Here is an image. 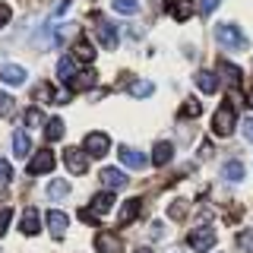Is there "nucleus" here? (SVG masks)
<instances>
[{
	"label": "nucleus",
	"mask_w": 253,
	"mask_h": 253,
	"mask_svg": "<svg viewBox=\"0 0 253 253\" xmlns=\"http://www.w3.org/2000/svg\"><path fill=\"white\" fill-rule=\"evenodd\" d=\"M215 42L221 47H228V51H247V38H244V32L234 26V22H218L215 26Z\"/></svg>",
	"instance_id": "obj_1"
},
{
	"label": "nucleus",
	"mask_w": 253,
	"mask_h": 253,
	"mask_svg": "<svg viewBox=\"0 0 253 253\" xmlns=\"http://www.w3.org/2000/svg\"><path fill=\"white\" fill-rule=\"evenodd\" d=\"M234 124H237L234 108L221 105L215 111V117H212V133H215V136H231V133H234Z\"/></svg>",
	"instance_id": "obj_2"
},
{
	"label": "nucleus",
	"mask_w": 253,
	"mask_h": 253,
	"mask_svg": "<svg viewBox=\"0 0 253 253\" xmlns=\"http://www.w3.org/2000/svg\"><path fill=\"white\" fill-rule=\"evenodd\" d=\"M83 149H85V155H92V158H105L108 149H111L108 133H89L85 142H83Z\"/></svg>",
	"instance_id": "obj_3"
},
{
	"label": "nucleus",
	"mask_w": 253,
	"mask_h": 253,
	"mask_svg": "<svg viewBox=\"0 0 253 253\" xmlns=\"http://www.w3.org/2000/svg\"><path fill=\"white\" fill-rule=\"evenodd\" d=\"M95 250H98V253H124V241H121V234H114V231H101V234H95Z\"/></svg>",
	"instance_id": "obj_4"
},
{
	"label": "nucleus",
	"mask_w": 253,
	"mask_h": 253,
	"mask_svg": "<svg viewBox=\"0 0 253 253\" xmlns=\"http://www.w3.org/2000/svg\"><path fill=\"white\" fill-rule=\"evenodd\" d=\"M54 165H57L54 152H51V149H42V152L32 155V162H29V174H47V171H54Z\"/></svg>",
	"instance_id": "obj_5"
},
{
	"label": "nucleus",
	"mask_w": 253,
	"mask_h": 253,
	"mask_svg": "<svg viewBox=\"0 0 253 253\" xmlns=\"http://www.w3.org/2000/svg\"><path fill=\"white\" fill-rule=\"evenodd\" d=\"M215 241H218V237L212 234V228H196V231H190V247H193L196 253L212 250V247H215Z\"/></svg>",
	"instance_id": "obj_6"
},
{
	"label": "nucleus",
	"mask_w": 253,
	"mask_h": 253,
	"mask_svg": "<svg viewBox=\"0 0 253 253\" xmlns=\"http://www.w3.org/2000/svg\"><path fill=\"white\" fill-rule=\"evenodd\" d=\"M63 162H67V168L73 171V174H85L89 171V155H85V149H67L63 152Z\"/></svg>",
	"instance_id": "obj_7"
},
{
	"label": "nucleus",
	"mask_w": 253,
	"mask_h": 253,
	"mask_svg": "<svg viewBox=\"0 0 253 253\" xmlns=\"http://www.w3.org/2000/svg\"><path fill=\"white\" fill-rule=\"evenodd\" d=\"M121 165L130 171H142L149 165V158L139 152V149H130V146H121Z\"/></svg>",
	"instance_id": "obj_8"
},
{
	"label": "nucleus",
	"mask_w": 253,
	"mask_h": 253,
	"mask_svg": "<svg viewBox=\"0 0 253 253\" xmlns=\"http://www.w3.org/2000/svg\"><path fill=\"white\" fill-rule=\"evenodd\" d=\"M26 79H29L26 67H16V63H3V67H0V83H6V85H22Z\"/></svg>",
	"instance_id": "obj_9"
},
{
	"label": "nucleus",
	"mask_w": 253,
	"mask_h": 253,
	"mask_svg": "<svg viewBox=\"0 0 253 253\" xmlns=\"http://www.w3.org/2000/svg\"><path fill=\"white\" fill-rule=\"evenodd\" d=\"M95 35H98V42H101V47H105V51H114V47H117V29L111 26V22L101 19L98 26H95Z\"/></svg>",
	"instance_id": "obj_10"
},
{
	"label": "nucleus",
	"mask_w": 253,
	"mask_h": 253,
	"mask_svg": "<svg viewBox=\"0 0 253 253\" xmlns=\"http://www.w3.org/2000/svg\"><path fill=\"white\" fill-rule=\"evenodd\" d=\"M44 221H47V231H51L54 237H63V234H67V225H70V218L63 215L60 209H51Z\"/></svg>",
	"instance_id": "obj_11"
},
{
	"label": "nucleus",
	"mask_w": 253,
	"mask_h": 253,
	"mask_svg": "<svg viewBox=\"0 0 253 253\" xmlns=\"http://www.w3.org/2000/svg\"><path fill=\"white\" fill-rule=\"evenodd\" d=\"M101 184L108 190H121V187H126V174L121 168H101Z\"/></svg>",
	"instance_id": "obj_12"
},
{
	"label": "nucleus",
	"mask_w": 253,
	"mask_h": 253,
	"mask_svg": "<svg viewBox=\"0 0 253 253\" xmlns=\"http://www.w3.org/2000/svg\"><path fill=\"white\" fill-rule=\"evenodd\" d=\"M168 13H171V19L187 22L190 16H193V0H171V3H168Z\"/></svg>",
	"instance_id": "obj_13"
},
{
	"label": "nucleus",
	"mask_w": 253,
	"mask_h": 253,
	"mask_svg": "<svg viewBox=\"0 0 253 253\" xmlns=\"http://www.w3.org/2000/svg\"><path fill=\"white\" fill-rule=\"evenodd\" d=\"M193 83H196V89H200L203 95H212V92L218 89V79H215V73H209V70H200Z\"/></svg>",
	"instance_id": "obj_14"
},
{
	"label": "nucleus",
	"mask_w": 253,
	"mask_h": 253,
	"mask_svg": "<svg viewBox=\"0 0 253 253\" xmlns=\"http://www.w3.org/2000/svg\"><path fill=\"white\" fill-rule=\"evenodd\" d=\"M13 152H16V158L32 155V139H29L26 130H16V133H13Z\"/></svg>",
	"instance_id": "obj_15"
},
{
	"label": "nucleus",
	"mask_w": 253,
	"mask_h": 253,
	"mask_svg": "<svg viewBox=\"0 0 253 253\" xmlns=\"http://www.w3.org/2000/svg\"><path fill=\"white\" fill-rule=\"evenodd\" d=\"M218 73L225 76V83L231 85V89H237V83H241V70H237L234 63H228V60H218Z\"/></svg>",
	"instance_id": "obj_16"
},
{
	"label": "nucleus",
	"mask_w": 253,
	"mask_h": 253,
	"mask_svg": "<svg viewBox=\"0 0 253 253\" xmlns=\"http://www.w3.org/2000/svg\"><path fill=\"white\" fill-rule=\"evenodd\" d=\"M92 85H95V70H83V73L73 76L70 89H73V92H83V89H92Z\"/></svg>",
	"instance_id": "obj_17"
},
{
	"label": "nucleus",
	"mask_w": 253,
	"mask_h": 253,
	"mask_svg": "<svg viewBox=\"0 0 253 253\" xmlns=\"http://www.w3.org/2000/svg\"><path fill=\"white\" fill-rule=\"evenodd\" d=\"M19 231H22V234H38V212H35V209H26V212H22Z\"/></svg>",
	"instance_id": "obj_18"
},
{
	"label": "nucleus",
	"mask_w": 253,
	"mask_h": 253,
	"mask_svg": "<svg viewBox=\"0 0 253 253\" xmlns=\"http://www.w3.org/2000/svg\"><path fill=\"white\" fill-rule=\"evenodd\" d=\"M174 155V146L171 142H158V146L152 149V165H168Z\"/></svg>",
	"instance_id": "obj_19"
},
{
	"label": "nucleus",
	"mask_w": 253,
	"mask_h": 253,
	"mask_svg": "<svg viewBox=\"0 0 253 253\" xmlns=\"http://www.w3.org/2000/svg\"><path fill=\"white\" fill-rule=\"evenodd\" d=\"M139 200H126L124 206H121V225H130V221H136V215H139Z\"/></svg>",
	"instance_id": "obj_20"
},
{
	"label": "nucleus",
	"mask_w": 253,
	"mask_h": 253,
	"mask_svg": "<svg viewBox=\"0 0 253 253\" xmlns=\"http://www.w3.org/2000/svg\"><path fill=\"white\" fill-rule=\"evenodd\" d=\"M111 206H114V196H111V193H98L92 200V212H95V215H108Z\"/></svg>",
	"instance_id": "obj_21"
},
{
	"label": "nucleus",
	"mask_w": 253,
	"mask_h": 253,
	"mask_svg": "<svg viewBox=\"0 0 253 253\" xmlns=\"http://www.w3.org/2000/svg\"><path fill=\"white\" fill-rule=\"evenodd\" d=\"M76 73H79V70H76L73 57H63V60L57 63V76H60V79H63V83H67V85L73 83V76H76Z\"/></svg>",
	"instance_id": "obj_22"
},
{
	"label": "nucleus",
	"mask_w": 253,
	"mask_h": 253,
	"mask_svg": "<svg viewBox=\"0 0 253 253\" xmlns=\"http://www.w3.org/2000/svg\"><path fill=\"white\" fill-rule=\"evenodd\" d=\"M44 139H47V142L63 139V121H60V117H54V121L44 124Z\"/></svg>",
	"instance_id": "obj_23"
},
{
	"label": "nucleus",
	"mask_w": 253,
	"mask_h": 253,
	"mask_svg": "<svg viewBox=\"0 0 253 253\" xmlns=\"http://www.w3.org/2000/svg\"><path fill=\"white\" fill-rule=\"evenodd\" d=\"M130 95H136V98H149V95H152V83H149V79H133V83H130Z\"/></svg>",
	"instance_id": "obj_24"
},
{
	"label": "nucleus",
	"mask_w": 253,
	"mask_h": 253,
	"mask_svg": "<svg viewBox=\"0 0 253 253\" xmlns=\"http://www.w3.org/2000/svg\"><path fill=\"white\" fill-rule=\"evenodd\" d=\"M67 193H70L67 180H51V184H47V196H51V200H63Z\"/></svg>",
	"instance_id": "obj_25"
},
{
	"label": "nucleus",
	"mask_w": 253,
	"mask_h": 253,
	"mask_svg": "<svg viewBox=\"0 0 253 253\" xmlns=\"http://www.w3.org/2000/svg\"><path fill=\"white\" fill-rule=\"evenodd\" d=\"M221 174H225L228 180H234V184H237V180H244V165H241V162H228L225 168H221Z\"/></svg>",
	"instance_id": "obj_26"
},
{
	"label": "nucleus",
	"mask_w": 253,
	"mask_h": 253,
	"mask_svg": "<svg viewBox=\"0 0 253 253\" xmlns=\"http://www.w3.org/2000/svg\"><path fill=\"white\" fill-rule=\"evenodd\" d=\"M111 6H114L117 13H126V16L139 13V0H111Z\"/></svg>",
	"instance_id": "obj_27"
},
{
	"label": "nucleus",
	"mask_w": 253,
	"mask_h": 253,
	"mask_svg": "<svg viewBox=\"0 0 253 253\" xmlns=\"http://www.w3.org/2000/svg\"><path fill=\"white\" fill-rule=\"evenodd\" d=\"M73 51H76V60H83V63H92V60H95V47H92L89 42H79Z\"/></svg>",
	"instance_id": "obj_28"
},
{
	"label": "nucleus",
	"mask_w": 253,
	"mask_h": 253,
	"mask_svg": "<svg viewBox=\"0 0 253 253\" xmlns=\"http://www.w3.org/2000/svg\"><path fill=\"white\" fill-rule=\"evenodd\" d=\"M168 215H171L174 221H184V218H187V203H184V200H177V203H171V209H168Z\"/></svg>",
	"instance_id": "obj_29"
},
{
	"label": "nucleus",
	"mask_w": 253,
	"mask_h": 253,
	"mask_svg": "<svg viewBox=\"0 0 253 253\" xmlns=\"http://www.w3.org/2000/svg\"><path fill=\"white\" fill-rule=\"evenodd\" d=\"M13 95H6V92H0V117H10L13 114Z\"/></svg>",
	"instance_id": "obj_30"
},
{
	"label": "nucleus",
	"mask_w": 253,
	"mask_h": 253,
	"mask_svg": "<svg viewBox=\"0 0 253 253\" xmlns=\"http://www.w3.org/2000/svg\"><path fill=\"white\" fill-rule=\"evenodd\" d=\"M200 101H196V98H187L184 101V108H180V114H184V117H196V114H200Z\"/></svg>",
	"instance_id": "obj_31"
},
{
	"label": "nucleus",
	"mask_w": 253,
	"mask_h": 253,
	"mask_svg": "<svg viewBox=\"0 0 253 253\" xmlns=\"http://www.w3.org/2000/svg\"><path fill=\"white\" fill-rule=\"evenodd\" d=\"M26 124L29 126H38V124H44V114L38 108H32V111H26Z\"/></svg>",
	"instance_id": "obj_32"
},
{
	"label": "nucleus",
	"mask_w": 253,
	"mask_h": 253,
	"mask_svg": "<svg viewBox=\"0 0 253 253\" xmlns=\"http://www.w3.org/2000/svg\"><path fill=\"white\" fill-rule=\"evenodd\" d=\"M237 244H241V250H247V253H253V231H244L241 237H237Z\"/></svg>",
	"instance_id": "obj_33"
},
{
	"label": "nucleus",
	"mask_w": 253,
	"mask_h": 253,
	"mask_svg": "<svg viewBox=\"0 0 253 253\" xmlns=\"http://www.w3.org/2000/svg\"><path fill=\"white\" fill-rule=\"evenodd\" d=\"M10 177H13L10 162H3V158H0V184H10Z\"/></svg>",
	"instance_id": "obj_34"
},
{
	"label": "nucleus",
	"mask_w": 253,
	"mask_h": 253,
	"mask_svg": "<svg viewBox=\"0 0 253 253\" xmlns=\"http://www.w3.org/2000/svg\"><path fill=\"white\" fill-rule=\"evenodd\" d=\"M244 139H247V142H253V114L247 117V121H244Z\"/></svg>",
	"instance_id": "obj_35"
},
{
	"label": "nucleus",
	"mask_w": 253,
	"mask_h": 253,
	"mask_svg": "<svg viewBox=\"0 0 253 253\" xmlns=\"http://www.w3.org/2000/svg\"><path fill=\"white\" fill-rule=\"evenodd\" d=\"M10 16H13V13H10V6H6V3H0V29H3L6 22H10Z\"/></svg>",
	"instance_id": "obj_36"
},
{
	"label": "nucleus",
	"mask_w": 253,
	"mask_h": 253,
	"mask_svg": "<svg viewBox=\"0 0 253 253\" xmlns=\"http://www.w3.org/2000/svg\"><path fill=\"white\" fill-rule=\"evenodd\" d=\"M218 3H221V0H203L200 10H203V13H212V10H218Z\"/></svg>",
	"instance_id": "obj_37"
},
{
	"label": "nucleus",
	"mask_w": 253,
	"mask_h": 253,
	"mask_svg": "<svg viewBox=\"0 0 253 253\" xmlns=\"http://www.w3.org/2000/svg\"><path fill=\"white\" fill-rule=\"evenodd\" d=\"M6 225H10V209H0V234L6 231Z\"/></svg>",
	"instance_id": "obj_38"
},
{
	"label": "nucleus",
	"mask_w": 253,
	"mask_h": 253,
	"mask_svg": "<svg viewBox=\"0 0 253 253\" xmlns=\"http://www.w3.org/2000/svg\"><path fill=\"white\" fill-rule=\"evenodd\" d=\"M79 218H83L85 225H95V212H89V209H83V212H79Z\"/></svg>",
	"instance_id": "obj_39"
},
{
	"label": "nucleus",
	"mask_w": 253,
	"mask_h": 253,
	"mask_svg": "<svg viewBox=\"0 0 253 253\" xmlns=\"http://www.w3.org/2000/svg\"><path fill=\"white\" fill-rule=\"evenodd\" d=\"M70 6V0H57V6H54V13H63Z\"/></svg>",
	"instance_id": "obj_40"
},
{
	"label": "nucleus",
	"mask_w": 253,
	"mask_h": 253,
	"mask_svg": "<svg viewBox=\"0 0 253 253\" xmlns=\"http://www.w3.org/2000/svg\"><path fill=\"white\" fill-rule=\"evenodd\" d=\"M149 234H152V237H162V225H158V221H155V225L149 228Z\"/></svg>",
	"instance_id": "obj_41"
},
{
	"label": "nucleus",
	"mask_w": 253,
	"mask_h": 253,
	"mask_svg": "<svg viewBox=\"0 0 253 253\" xmlns=\"http://www.w3.org/2000/svg\"><path fill=\"white\" fill-rule=\"evenodd\" d=\"M136 253H152V250H149V247H139V250H136Z\"/></svg>",
	"instance_id": "obj_42"
},
{
	"label": "nucleus",
	"mask_w": 253,
	"mask_h": 253,
	"mask_svg": "<svg viewBox=\"0 0 253 253\" xmlns=\"http://www.w3.org/2000/svg\"><path fill=\"white\" fill-rule=\"evenodd\" d=\"M250 105H253V92H250Z\"/></svg>",
	"instance_id": "obj_43"
}]
</instances>
